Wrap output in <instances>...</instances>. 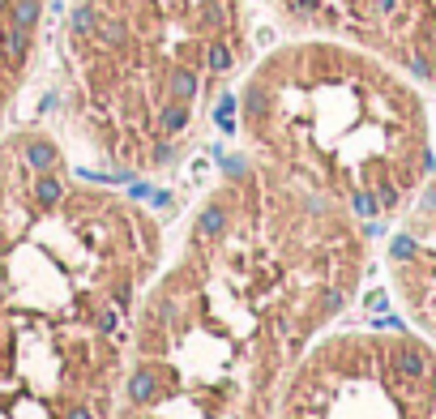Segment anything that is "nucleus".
I'll return each instance as SVG.
<instances>
[{
    "label": "nucleus",
    "instance_id": "nucleus-1",
    "mask_svg": "<svg viewBox=\"0 0 436 419\" xmlns=\"http://www.w3.org/2000/svg\"><path fill=\"white\" fill-rule=\"evenodd\" d=\"M355 210L261 159L205 197L146 291L120 419H270L282 377L359 283Z\"/></svg>",
    "mask_w": 436,
    "mask_h": 419
},
{
    "label": "nucleus",
    "instance_id": "nucleus-2",
    "mask_svg": "<svg viewBox=\"0 0 436 419\" xmlns=\"http://www.w3.org/2000/svg\"><path fill=\"white\" fill-rule=\"evenodd\" d=\"M240 133L252 159L355 214H398L436 163L419 86L364 47L321 35L274 47L248 73Z\"/></svg>",
    "mask_w": 436,
    "mask_h": 419
},
{
    "label": "nucleus",
    "instance_id": "nucleus-3",
    "mask_svg": "<svg viewBox=\"0 0 436 419\" xmlns=\"http://www.w3.org/2000/svg\"><path fill=\"white\" fill-rule=\"evenodd\" d=\"M240 0H77L73 107L128 171L171 167L244 60Z\"/></svg>",
    "mask_w": 436,
    "mask_h": 419
},
{
    "label": "nucleus",
    "instance_id": "nucleus-4",
    "mask_svg": "<svg viewBox=\"0 0 436 419\" xmlns=\"http://www.w3.org/2000/svg\"><path fill=\"white\" fill-rule=\"evenodd\" d=\"M278 419H436V351L406 330H342L313 342Z\"/></svg>",
    "mask_w": 436,
    "mask_h": 419
},
{
    "label": "nucleus",
    "instance_id": "nucleus-5",
    "mask_svg": "<svg viewBox=\"0 0 436 419\" xmlns=\"http://www.w3.org/2000/svg\"><path fill=\"white\" fill-rule=\"evenodd\" d=\"M304 35L364 47L424 86H436V0H274Z\"/></svg>",
    "mask_w": 436,
    "mask_h": 419
},
{
    "label": "nucleus",
    "instance_id": "nucleus-6",
    "mask_svg": "<svg viewBox=\"0 0 436 419\" xmlns=\"http://www.w3.org/2000/svg\"><path fill=\"white\" fill-rule=\"evenodd\" d=\"M436 231V163H432V176L424 180V188L415 193V202L406 210V235H428Z\"/></svg>",
    "mask_w": 436,
    "mask_h": 419
}]
</instances>
